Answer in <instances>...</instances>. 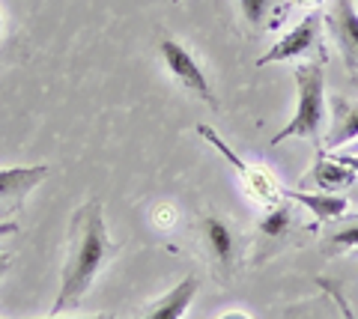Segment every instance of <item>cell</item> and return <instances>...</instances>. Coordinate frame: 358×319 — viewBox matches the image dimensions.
<instances>
[{
  "label": "cell",
  "instance_id": "cell-1",
  "mask_svg": "<svg viewBox=\"0 0 358 319\" xmlns=\"http://www.w3.org/2000/svg\"><path fill=\"white\" fill-rule=\"evenodd\" d=\"M114 254V242L108 236L105 209L102 200H87L75 209L69 224V248H66V262L60 272V290L54 299L51 311H69L81 304V299L90 292L99 272Z\"/></svg>",
  "mask_w": 358,
  "mask_h": 319
},
{
  "label": "cell",
  "instance_id": "cell-2",
  "mask_svg": "<svg viewBox=\"0 0 358 319\" xmlns=\"http://www.w3.org/2000/svg\"><path fill=\"white\" fill-rule=\"evenodd\" d=\"M293 78H296V93H299L296 114L278 135H272L268 144L281 147L289 138H305L322 149L320 138H322V123H326V75H322V66L299 63Z\"/></svg>",
  "mask_w": 358,
  "mask_h": 319
},
{
  "label": "cell",
  "instance_id": "cell-3",
  "mask_svg": "<svg viewBox=\"0 0 358 319\" xmlns=\"http://www.w3.org/2000/svg\"><path fill=\"white\" fill-rule=\"evenodd\" d=\"M159 54H162V60H164V66H167V72L173 75V81H179V87H185V90L192 93V96L203 98V102H209V105H215L206 72L200 69V63L192 57V51H188L182 42L164 36V39L159 42Z\"/></svg>",
  "mask_w": 358,
  "mask_h": 319
},
{
  "label": "cell",
  "instance_id": "cell-4",
  "mask_svg": "<svg viewBox=\"0 0 358 319\" xmlns=\"http://www.w3.org/2000/svg\"><path fill=\"white\" fill-rule=\"evenodd\" d=\"M322 39V15L320 13H308L299 21L293 30H287L281 39L268 48L257 66H272V63H284V60H296L301 54H308L310 48H317Z\"/></svg>",
  "mask_w": 358,
  "mask_h": 319
},
{
  "label": "cell",
  "instance_id": "cell-5",
  "mask_svg": "<svg viewBox=\"0 0 358 319\" xmlns=\"http://www.w3.org/2000/svg\"><path fill=\"white\" fill-rule=\"evenodd\" d=\"M326 21L346 66L358 72V3L355 0H334L331 9L326 13Z\"/></svg>",
  "mask_w": 358,
  "mask_h": 319
},
{
  "label": "cell",
  "instance_id": "cell-6",
  "mask_svg": "<svg viewBox=\"0 0 358 319\" xmlns=\"http://www.w3.org/2000/svg\"><path fill=\"white\" fill-rule=\"evenodd\" d=\"M194 295H197V278L188 274V278H182L176 287L167 290L162 299H155L152 304L143 307V313L138 319H182L185 311L192 307Z\"/></svg>",
  "mask_w": 358,
  "mask_h": 319
},
{
  "label": "cell",
  "instance_id": "cell-7",
  "mask_svg": "<svg viewBox=\"0 0 358 319\" xmlns=\"http://www.w3.org/2000/svg\"><path fill=\"white\" fill-rule=\"evenodd\" d=\"M45 176H48V164H36V168H27V164L24 168H0V203L24 200Z\"/></svg>",
  "mask_w": 358,
  "mask_h": 319
},
{
  "label": "cell",
  "instance_id": "cell-8",
  "mask_svg": "<svg viewBox=\"0 0 358 319\" xmlns=\"http://www.w3.org/2000/svg\"><path fill=\"white\" fill-rule=\"evenodd\" d=\"M197 135L200 138H203V140H209V144L212 147H215L218 152H221V156L224 158H227L230 164H233V168H236L239 170V176H242V179H245V185H248V188L251 191H257V197H260V200H268V191H272V185H268L266 182V176L260 173V170H254V168H248V164H245L239 156H236V152H233L230 147H227V140H224L221 135H218V131L215 128H212V126H197Z\"/></svg>",
  "mask_w": 358,
  "mask_h": 319
},
{
  "label": "cell",
  "instance_id": "cell-9",
  "mask_svg": "<svg viewBox=\"0 0 358 319\" xmlns=\"http://www.w3.org/2000/svg\"><path fill=\"white\" fill-rule=\"evenodd\" d=\"M358 140V102H346V98H334V117L331 128L326 131V149H341Z\"/></svg>",
  "mask_w": 358,
  "mask_h": 319
},
{
  "label": "cell",
  "instance_id": "cell-10",
  "mask_svg": "<svg viewBox=\"0 0 358 319\" xmlns=\"http://www.w3.org/2000/svg\"><path fill=\"white\" fill-rule=\"evenodd\" d=\"M284 197H289V200H296L308 209V212L317 218V221L329 224V221H338L341 215H346V209H350V203H346V197L341 194H329V191H313V194H305V191H289V188H281Z\"/></svg>",
  "mask_w": 358,
  "mask_h": 319
},
{
  "label": "cell",
  "instance_id": "cell-11",
  "mask_svg": "<svg viewBox=\"0 0 358 319\" xmlns=\"http://www.w3.org/2000/svg\"><path fill=\"white\" fill-rule=\"evenodd\" d=\"M355 176H358L355 170L341 164L334 156H322V149L317 152V161H313V168H310V179L317 182L320 191H329V194L346 191L355 182Z\"/></svg>",
  "mask_w": 358,
  "mask_h": 319
},
{
  "label": "cell",
  "instance_id": "cell-12",
  "mask_svg": "<svg viewBox=\"0 0 358 319\" xmlns=\"http://www.w3.org/2000/svg\"><path fill=\"white\" fill-rule=\"evenodd\" d=\"M203 236H206V245L212 251V257H215L221 266H230L236 239H233V230L227 227V221H221L218 215H206L203 218Z\"/></svg>",
  "mask_w": 358,
  "mask_h": 319
},
{
  "label": "cell",
  "instance_id": "cell-13",
  "mask_svg": "<svg viewBox=\"0 0 358 319\" xmlns=\"http://www.w3.org/2000/svg\"><path fill=\"white\" fill-rule=\"evenodd\" d=\"M289 221H293V212L287 206H275L260 218V236L263 239H281L287 230H289Z\"/></svg>",
  "mask_w": 358,
  "mask_h": 319
},
{
  "label": "cell",
  "instance_id": "cell-14",
  "mask_svg": "<svg viewBox=\"0 0 358 319\" xmlns=\"http://www.w3.org/2000/svg\"><path fill=\"white\" fill-rule=\"evenodd\" d=\"M329 248L331 251H352V248H358V215L350 218V221H343L338 230H331Z\"/></svg>",
  "mask_w": 358,
  "mask_h": 319
},
{
  "label": "cell",
  "instance_id": "cell-15",
  "mask_svg": "<svg viewBox=\"0 0 358 319\" xmlns=\"http://www.w3.org/2000/svg\"><path fill=\"white\" fill-rule=\"evenodd\" d=\"M317 283L322 287V292H329V295H331V302L338 304V311H341L343 319H358L355 311H352V304L346 302V295H343V290H341V283H334V281H329V278H317Z\"/></svg>",
  "mask_w": 358,
  "mask_h": 319
},
{
  "label": "cell",
  "instance_id": "cell-16",
  "mask_svg": "<svg viewBox=\"0 0 358 319\" xmlns=\"http://www.w3.org/2000/svg\"><path fill=\"white\" fill-rule=\"evenodd\" d=\"M268 6H272V0H239V9L248 24H263L268 15Z\"/></svg>",
  "mask_w": 358,
  "mask_h": 319
},
{
  "label": "cell",
  "instance_id": "cell-17",
  "mask_svg": "<svg viewBox=\"0 0 358 319\" xmlns=\"http://www.w3.org/2000/svg\"><path fill=\"white\" fill-rule=\"evenodd\" d=\"M334 158H338L341 164H346L350 170L358 173V156H355V152H334Z\"/></svg>",
  "mask_w": 358,
  "mask_h": 319
},
{
  "label": "cell",
  "instance_id": "cell-18",
  "mask_svg": "<svg viewBox=\"0 0 358 319\" xmlns=\"http://www.w3.org/2000/svg\"><path fill=\"white\" fill-rule=\"evenodd\" d=\"M9 266H13V254H9V251L0 245V278H3V274L9 272Z\"/></svg>",
  "mask_w": 358,
  "mask_h": 319
},
{
  "label": "cell",
  "instance_id": "cell-19",
  "mask_svg": "<svg viewBox=\"0 0 358 319\" xmlns=\"http://www.w3.org/2000/svg\"><path fill=\"white\" fill-rule=\"evenodd\" d=\"M15 233H18V224L15 221H0V239L15 236Z\"/></svg>",
  "mask_w": 358,
  "mask_h": 319
},
{
  "label": "cell",
  "instance_id": "cell-20",
  "mask_svg": "<svg viewBox=\"0 0 358 319\" xmlns=\"http://www.w3.org/2000/svg\"><path fill=\"white\" fill-rule=\"evenodd\" d=\"M48 319H117V316H108V313H96V316H60V313H54Z\"/></svg>",
  "mask_w": 358,
  "mask_h": 319
},
{
  "label": "cell",
  "instance_id": "cell-21",
  "mask_svg": "<svg viewBox=\"0 0 358 319\" xmlns=\"http://www.w3.org/2000/svg\"><path fill=\"white\" fill-rule=\"evenodd\" d=\"M221 319H248V316H245L242 311H230V313H224Z\"/></svg>",
  "mask_w": 358,
  "mask_h": 319
},
{
  "label": "cell",
  "instance_id": "cell-22",
  "mask_svg": "<svg viewBox=\"0 0 358 319\" xmlns=\"http://www.w3.org/2000/svg\"><path fill=\"white\" fill-rule=\"evenodd\" d=\"M350 152H355V156H358V140H355V144H350Z\"/></svg>",
  "mask_w": 358,
  "mask_h": 319
},
{
  "label": "cell",
  "instance_id": "cell-23",
  "mask_svg": "<svg viewBox=\"0 0 358 319\" xmlns=\"http://www.w3.org/2000/svg\"><path fill=\"white\" fill-rule=\"evenodd\" d=\"M0 30H3V15H0Z\"/></svg>",
  "mask_w": 358,
  "mask_h": 319
},
{
  "label": "cell",
  "instance_id": "cell-24",
  "mask_svg": "<svg viewBox=\"0 0 358 319\" xmlns=\"http://www.w3.org/2000/svg\"><path fill=\"white\" fill-rule=\"evenodd\" d=\"M352 81H355V84H358V72H355V75H352Z\"/></svg>",
  "mask_w": 358,
  "mask_h": 319
},
{
  "label": "cell",
  "instance_id": "cell-25",
  "mask_svg": "<svg viewBox=\"0 0 358 319\" xmlns=\"http://www.w3.org/2000/svg\"><path fill=\"white\" fill-rule=\"evenodd\" d=\"M171 3H179V0H171Z\"/></svg>",
  "mask_w": 358,
  "mask_h": 319
},
{
  "label": "cell",
  "instance_id": "cell-26",
  "mask_svg": "<svg viewBox=\"0 0 358 319\" xmlns=\"http://www.w3.org/2000/svg\"><path fill=\"white\" fill-rule=\"evenodd\" d=\"M355 3H358V0H355Z\"/></svg>",
  "mask_w": 358,
  "mask_h": 319
}]
</instances>
